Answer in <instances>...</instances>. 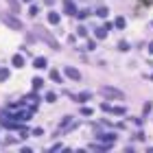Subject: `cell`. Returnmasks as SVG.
<instances>
[{
    "label": "cell",
    "mask_w": 153,
    "mask_h": 153,
    "mask_svg": "<svg viewBox=\"0 0 153 153\" xmlns=\"http://www.w3.org/2000/svg\"><path fill=\"white\" fill-rule=\"evenodd\" d=\"M107 13H109L107 9H99V11H96V16H101V18H107Z\"/></svg>",
    "instance_id": "12"
},
{
    "label": "cell",
    "mask_w": 153,
    "mask_h": 153,
    "mask_svg": "<svg viewBox=\"0 0 153 153\" xmlns=\"http://www.w3.org/2000/svg\"><path fill=\"white\" fill-rule=\"evenodd\" d=\"M116 26H118V29H125V18H118L116 20Z\"/></svg>",
    "instance_id": "11"
},
{
    "label": "cell",
    "mask_w": 153,
    "mask_h": 153,
    "mask_svg": "<svg viewBox=\"0 0 153 153\" xmlns=\"http://www.w3.org/2000/svg\"><path fill=\"white\" fill-rule=\"evenodd\" d=\"M22 64H24V57H22V55H16V57H13V66H18V68H20Z\"/></svg>",
    "instance_id": "5"
},
{
    "label": "cell",
    "mask_w": 153,
    "mask_h": 153,
    "mask_svg": "<svg viewBox=\"0 0 153 153\" xmlns=\"http://www.w3.org/2000/svg\"><path fill=\"white\" fill-rule=\"evenodd\" d=\"M37 11H39V9H37V4H33V7H31V11H29V13H31V16H33V18H35V16H37Z\"/></svg>",
    "instance_id": "14"
},
{
    "label": "cell",
    "mask_w": 153,
    "mask_h": 153,
    "mask_svg": "<svg viewBox=\"0 0 153 153\" xmlns=\"http://www.w3.org/2000/svg\"><path fill=\"white\" fill-rule=\"evenodd\" d=\"M114 114H125V107H112Z\"/></svg>",
    "instance_id": "15"
},
{
    "label": "cell",
    "mask_w": 153,
    "mask_h": 153,
    "mask_svg": "<svg viewBox=\"0 0 153 153\" xmlns=\"http://www.w3.org/2000/svg\"><path fill=\"white\" fill-rule=\"evenodd\" d=\"M35 68H46V59L44 57H37L35 59Z\"/></svg>",
    "instance_id": "7"
},
{
    "label": "cell",
    "mask_w": 153,
    "mask_h": 153,
    "mask_svg": "<svg viewBox=\"0 0 153 153\" xmlns=\"http://www.w3.org/2000/svg\"><path fill=\"white\" fill-rule=\"evenodd\" d=\"M149 53H153V42H151V46H149Z\"/></svg>",
    "instance_id": "20"
},
{
    "label": "cell",
    "mask_w": 153,
    "mask_h": 153,
    "mask_svg": "<svg viewBox=\"0 0 153 153\" xmlns=\"http://www.w3.org/2000/svg\"><path fill=\"white\" fill-rule=\"evenodd\" d=\"M64 9H66V13H68V16H74V13H76L74 4L70 2V0H66V2H64Z\"/></svg>",
    "instance_id": "3"
},
{
    "label": "cell",
    "mask_w": 153,
    "mask_h": 153,
    "mask_svg": "<svg viewBox=\"0 0 153 153\" xmlns=\"http://www.w3.org/2000/svg\"><path fill=\"white\" fill-rule=\"evenodd\" d=\"M88 13H90V11H79V13H76V16H79V20H83V18L88 16Z\"/></svg>",
    "instance_id": "18"
},
{
    "label": "cell",
    "mask_w": 153,
    "mask_h": 153,
    "mask_svg": "<svg viewBox=\"0 0 153 153\" xmlns=\"http://www.w3.org/2000/svg\"><path fill=\"white\" fill-rule=\"evenodd\" d=\"M46 101H48V103H55V101H57V94H55V92H48V94H46Z\"/></svg>",
    "instance_id": "9"
},
{
    "label": "cell",
    "mask_w": 153,
    "mask_h": 153,
    "mask_svg": "<svg viewBox=\"0 0 153 153\" xmlns=\"http://www.w3.org/2000/svg\"><path fill=\"white\" fill-rule=\"evenodd\" d=\"M81 114H85V116H90V114H92V109H90V107H83V109H81Z\"/></svg>",
    "instance_id": "17"
},
{
    "label": "cell",
    "mask_w": 153,
    "mask_h": 153,
    "mask_svg": "<svg viewBox=\"0 0 153 153\" xmlns=\"http://www.w3.org/2000/svg\"><path fill=\"white\" fill-rule=\"evenodd\" d=\"M48 20H51V24H57L59 22V16L55 11H51V13H48Z\"/></svg>",
    "instance_id": "6"
},
{
    "label": "cell",
    "mask_w": 153,
    "mask_h": 153,
    "mask_svg": "<svg viewBox=\"0 0 153 153\" xmlns=\"http://www.w3.org/2000/svg\"><path fill=\"white\" fill-rule=\"evenodd\" d=\"M42 85H44V81H42V79H35V81H33V88H35V90H39Z\"/></svg>",
    "instance_id": "10"
},
{
    "label": "cell",
    "mask_w": 153,
    "mask_h": 153,
    "mask_svg": "<svg viewBox=\"0 0 153 153\" xmlns=\"http://www.w3.org/2000/svg\"><path fill=\"white\" fill-rule=\"evenodd\" d=\"M26 2H29V0H26Z\"/></svg>",
    "instance_id": "21"
},
{
    "label": "cell",
    "mask_w": 153,
    "mask_h": 153,
    "mask_svg": "<svg viewBox=\"0 0 153 153\" xmlns=\"http://www.w3.org/2000/svg\"><path fill=\"white\" fill-rule=\"evenodd\" d=\"M7 76H9V72H7V70H0V79H7Z\"/></svg>",
    "instance_id": "19"
},
{
    "label": "cell",
    "mask_w": 153,
    "mask_h": 153,
    "mask_svg": "<svg viewBox=\"0 0 153 153\" xmlns=\"http://www.w3.org/2000/svg\"><path fill=\"white\" fill-rule=\"evenodd\" d=\"M51 79H53V81H59V72L53 70V72H51Z\"/></svg>",
    "instance_id": "16"
},
{
    "label": "cell",
    "mask_w": 153,
    "mask_h": 153,
    "mask_svg": "<svg viewBox=\"0 0 153 153\" xmlns=\"http://www.w3.org/2000/svg\"><path fill=\"white\" fill-rule=\"evenodd\" d=\"M101 94L103 96H107V99H116V101H120L123 99V92H120V90H114V88H101Z\"/></svg>",
    "instance_id": "1"
},
{
    "label": "cell",
    "mask_w": 153,
    "mask_h": 153,
    "mask_svg": "<svg viewBox=\"0 0 153 153\" xmlns=\"http://www.w3.org/2000/svg\"><path fill=\"white\" fill-rule=\"evenodd\" d=\"M105 35H107V29H105V26H103V29H96V37H99V39H103Z\"/></svg>",
    "instance_id": "8"
},
{
    "label": "cell",
    "mask_w": 153,
    "mask_h": 153,
    "mask_svg": "<svg viewBox=\"0 0 153 153\" xmlns=\"http://www.w3.org/2000/svg\"><path fill=\"white\" fill-rule=\"evenodd\" d=\"M90 99V92H81L79 94V101H88Z\"/></svg>",
    "instance_id": "13"
},
{
    "label": "cell",
    "mask_w": 153,
    "mask_h": 153,
    "mask_svg": "<svg viewBox=\"0 0 153 153\" xmlns=\"http://www.w3.org/2000/svg\"><path fill=\"white\" fill-rule=\"evenodd\" d=\"M66 74L70 76V79H79V76H81V74H79V70H74V68H70V66L66 68Z\"/></svg>",
    "instance_id": "4"
},
{
    "label": "cell",
    "mask_w": 153,
    "mask_h": 153,
    "mask_svg": "<svg viewBox=\"0 0 153 153\" xmlns=\"http://www.w3.org/2000/svg\"><path fill=\"white\" fill-rule=\"evenodd\" d=\"M2 20H4V22H7V24L11 26V29H16V31H20V29H22V26H24V24L20 22L18 18H13V16H9V13H2Z\"/></svg>",
    "instance_id": "2"
}]
</instances>
